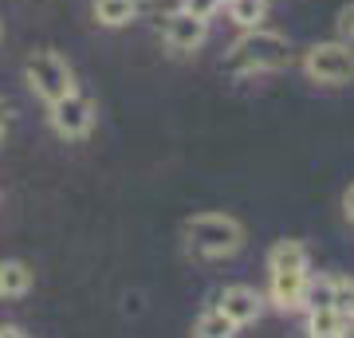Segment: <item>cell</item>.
I'll return each instance as SVG.
<instances>
[{
	"mask_svg": "<svg viewBox=\"0 0 354 338\" xmlns=\"http://www.w3.org/2000/svg\"><path fill=\"white\" fill-rule=\"evenodd\" d=\"M225 4H228V0H225Z\"/></svg>",
	"mask_w": 354,
	"mask_h": 338,
	"instance_id": "obj_23",
	"label": "cell"
},
{
	"mask_svg": "<svg viewBox=\"0 0 354 338\" xmlns=\"http://www.w3.org/2000/svg\"><path fill=\"white\" fill-rule=\"evenodd\" d=\"M91 12L102 28H127L138 16V0H91Z\"/></svg>",
	"mask_w": 354,
	"mask_h": 338,
	"instance_id": "obj_12",
	"label": "cell"
},
{
	"mask_svg": "<svg viewBox=\"0 0 354 338\" xmlns=\"http://www.w3.org/2000/svg\"><path fill=\"white\" fill-rule=\"evenodd\" d=\"M236 330H241V326L232 323V319H225V314L216 311H205L201 319H197V330H193V335L197 338H236Z\"/></svg>",
	"mask_w": 354,
	"mask_h": 338,
	"instance_id": "obj_14",
	"label": "cell"
},
{
	"mask_svg": "<svg viewBox=\"0 0 354 338\" xmlns=\"http://www.w3.org/2000/svg\"><path fill=\"white\" fill-rule=\"evenodd\" d=\"M228 20L248 32V28H264L268 20V0H228Z\"/></svg>",
	"mask_w": 354,
	"mask_h": 338,
	"instance_id": "obj_13",
	"label": "cell"
},
{
	"mask_svg": "<svg viewBox=\"0 0 354 338\" xmlns=\"http://www.w3.org/2000/svg\"><path fill=\"white\" fill-rule=\"evenodd\" d=\"M330 307L346 319H354V276H339L330 288Z\"/></svg>",
	"mask_w": 354,
	"mask_h": 338,
	"instance_id": "obj_16",
	"label": "cell"
},
{
	"mask_svg": "<svg viewBox=\"0 0 354 338\" xmlns=\"http://www.w3.org/2000/svg\"><path fill=\"white\" fill-rule=\"evenodd\" d=\"M307 272H272V303L279 311H295L304 299Z\"/></svg>",
	"mask_w": 354,
	"mask_h": 338,
	"instance_id": "obj_10",
	"label": "cell"
},
{
	"mask_svg": "<svg viewBox=\"0 0 354 338\" xmlns=\"http://www.w3.org/2000/svg\"><path fill=\"white\" fill-rule=\"evenodd\" d=\"M162 39L174 51H197L209 39V20L185 12V8H174L169 16H162Z\"/></svg>",
	"mask_w": 354,
	"mask_h": 338,
	"instance_id": "obj_6",
	"label": "cell"
},
{
	"mask_svg": "<svg viewBox=\"0 0 354 338\" xmlns=\"http://www.w3.org/2000/svg\"><path fill=\"white\" fill-rule=\"evenodd\" d=\"M24 83L32 91H36V99H44L51 106V102H59L67 99L75 87V71H71V63L59 55V51H51V48H39L32 51L24 59Z\"/></svg>",
	"mask_w": 354,
	"mask_h": 338,
	"instance_id": "obj_3",
	"label": "cell"
},
{
	"mask_svg": "<svg viewBox=\"0 0 354 338\" xmlns=\"http://www.w3.org/2000/svg\"><path fill=\"white\" fill-rule=\"evenodd\" d=\"M32 291V267L24 260H0V299H20Z\"/></svg>",
	"mask_w": 354,
	"mask_h": 338,
	"instance_id": "obj_11",
	"label": "cell"
},
{
	"mask_svg": "<svg viewBox=\"0 0 354 338\" xmlns=\"http://www.w3.org/2000/svg\"><path fill=\"white\" fill-rule=\"evenodd\" d=\"M330 288H335V279H330V276H319V279L307 276V283H304V299H299V307H307V311L330 307Z\"/></svg>",
	"mask_w": 354,
	"mask_h": 338,
	"instance_id": "obj_15",
	"label": "cell"
},
{
	"mask_svg": "<svg viewBox=\"0 0 354 338\" xmlns=\"http://www.w3.org/2000/svg\"><path fill=\"white\" fill-rule=\"evenodd\" d=\"M307 244L304 240H276L268 252V272H307Z\"/></svg>",
	"mask_w": 354,
	"mask_h": 338,
	"instance_id": "obj_8",
	"label": "cell"
},
{
	"mask_svg": "<svg viewBox=\"0 0 354 338\" xmlns=\"http://www.w3.org/2000/svg\"><path fill=\"white\" fill-rule=\"evenodd\" d=\"M342 213H346V220L354 225V185L346 189V193H342Z\"/></svg>",
	"mask_w": 354,
	"mask_h": 338,
	"instance_id": "obj_19",
	"label": "cell"
},
{
	"mask_svg": "<svg viewBox=\"0 0 354 338\" xmlns=\"http://www.w3.org/2000/svg\"><path fill=\"white\" fill-rule=\"evenodd\" d=\"M185 244L201 260H228L244 248V225L228 213H197L185 220Z\"/></svg>",
	"mask_w": 354,
	"mask_h": 338,
	"instance_id": "obj_2",
	"label": "cell"
},
{
	"mask_svg": "<svg viewBox=\"0 0 354 338\" xmlns=\"http://www.w3.org/2000/svg\"><path fill=\"white\" fill-rule=\"evenodd\" d=\"M48 118H51V130H55L59 138L83 142L91 130H95V122H99V106H95V99H91V95H83V91H71L67 99L51 102V106H48Z\"/></svg>",
	"mask_w": 354,
	"mask_h": 338,
	"instance_id": "obj_5",
	"label": "cell"
},
{
	"mask_svg": "<svg viewBox=\"0 0 354 338\" xmlns=\"http://www.w3.org/2000/svg\"><path fill=\"white\" fill-rule=\"evenodd\" d=\"M8 114H12V106H8V99H0V138H4V130H8Z\"/></svg>",
	"mask_w": 354,
	"mask_h": 338,
	"instance_id": "obj_20",
	"label": "cell"
},
{
	"mask_svg": "<svg viewBox=\"0 0 354 338\" xmlns=\"http://www.w3.org/2000/svg\"><path fill=\"white\" fill-rule=\"evenodd\" d=\"M0 32H4V24H0Z\"/></svg>",
	"mask_w": 354,
	"mask_h": 338,
	"instance_id": "obj_22",
	"label": "cell"
},
{
	"mask_svg": "<svg viewBox=\"0 0 354 338\" xmlns=\"http://www.w3.org/2000/svg\"><path fill=\"white\" fill-rule=\"evenodd\" d=\"M288 59H291L288 36H279L272 28H248L225 51V71L228 75H260V71L288 67Z\"/></svg>",
	"mask_w": 354,
	"mask_h": 338,
	"instance_id": "obj_1",
	"label": "cell"
},
{
	"mask_svg": "<svg viewBox=\"0 0 354 338\" xmlns=\"http://www.w3.org/2000/svg\"><path fill=\"white\" fill-rule=\"evenodd\" d=\"M181 8L193 16H201V20H213L221 8H225V0H181Z\"/></svg>",
	"mask_w": 354,
	"mask_h": 338,
	"instance_id": "obj_18",
	"label": "cell"
},
{
	"mask_svg": "<svg viewBox=\"0 0 354 338\" xmlns=\"http://www.w3.org/2000/svg\"><path fill=\"white\" fill-rule=\"evenodd\" d=\"M354 319L339 314L335 307H319V311H307V335L311 338H346L351 335Z\"/></svg>",
	"mask_w": 354,
	"mask_h": 338,
	"instance_id": "obj_9",
	"label": "cell"
},
{
	"mask_svg": "<svg viewBox=\"0 0 354 338\" xmlns=\"http://www.w3.org/2000/svg\"><path fill=\"white\" fill-rule=\"evenodd\" d=\"M0 338H28L20 326H0Z\"/></svg>",
	"mask_w": 354,
	"mask_h": 338,
	"instance_id": "obj_21",
	"label": "cell"
},
{
	"mask_svg": "<svg viewBox=\"0 0 354 338\" xmlns=\"http://www.w3.org/2000/svg\"><path fill=\"white\" fill-rule=\"evenodd\" d=\"M304 75L319 87H346L354 79V48L342 39L311 44L304 51Z\"/></svg>",
	"mask_w": 354,
	"mask_h": 338,
	"instance_id": "obj_4",
	"label": "cell"
},
{
	"mask_svg": "<svg viewBox=\"0 0 354 338\" xmlns=\"http://www.w3.org/2000/svg\"><path fill=\"white\" fill-rule=\"evenodd\" d=\"M335 32H339L342 44H351L354 48V0L339 8V16H335Z\"/></svg>",
	"mask_w": 354,
	"mask_h": 338,
	"instance_id": "obj_17",
	"label": "cell"
},
{
	"mask_svg": "<svg viewBox=\"0 0 354 338\" xmlns=\"http://www.w3.org/2000/svg\"><path fill=\"white\" fill-rule=\"evenodd\" d=\"M216 311L225 314V319H232L236 326H248L260 319V311H264V295L256 288H244V283H236V288H225V295H221V303H216Z\"/></svg>",
	"mask_w": 354,
	"mask_h": 338,
	"instance_id": "obj_7",
	"label": "cell"
}]
</instances>
